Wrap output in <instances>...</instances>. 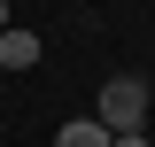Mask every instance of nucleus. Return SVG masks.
Masks as SVG:
<instances>
[{
	"label": "nucleus",
	"mask_w": 155,
	"mask_h": 147,
	"mask_svg": "<svg viewBox=\"0 0 155 147\" xmlns=\"http://www.w3.org/2000/svg\"><path fill=\"white\" fill-rule=\"evenodd\" d=\"M147 116H155V93L140 85V77H109V85H101V101H93V124L109 132V139L147 132Z\"/></svg>",
	"instance_id": "f257e3e1"
},
{
	"label": "nucleus",
	"mask_w": 155,
	"mask_h": 147,
	"mask_svg": "<svg viewBox=\"0 0 155 147\" xmlns=\"http://www.w3.org/2000/svg\"><path fill=\"white\" fill-rule=\"evenodd\" d=\"M39 54H47V47H39V31H23V23H8V31H0V70H8V77L39 70Z\"/></svg>",
	"instance_id": "f03ea898"
},
{
	"label": "nucleus",
	"mask_w": 155,
	"mask_h": 147,
	"mask_svg": "<svg viewBox=\"0 0 155 147\" xmlns=\"http://www.w3.org/2000/svg\"><path fill=\"white\" fill-rule=\"evenodd\" d=\"M54 147H109V132H101L93 116H70V124L54 132Z\"/></svg>",
	"instance_id": "7ed1b4c3"
},
{
	"label": "nucleus",
	"mask_w": 155,
	"mask_h": 147,
	"mask_svg": "<svg viewBox=\"0 0 155 147\" xmlns=\"http://www.w3.org/2000/svg\"><path fill=\"white\" fill-rule=\"evenodd\" d=\"M109 147H155V139H147V132H132V139H109Z\"/></svg>",
	"instance_id": "20e7f679"
}]
</instances>
